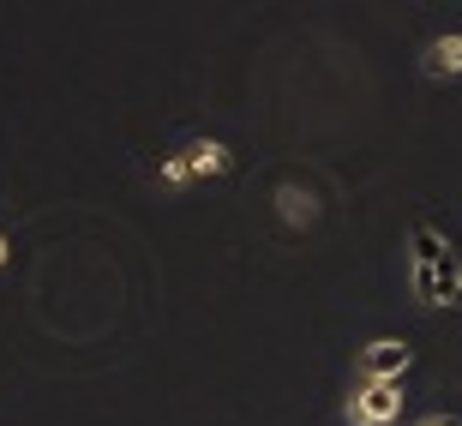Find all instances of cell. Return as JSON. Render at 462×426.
<instances>
[{"mask_svg":"<svg viewBox=\"0 0 462 426\" xmlns=\"http://www.w3.org/2000/svg\"><path fill=\"white\" fill-rule=\"evenodd\" d=\"M409 289L420 307H457L462 301V258L450 246L445 258H409Z\"/></svg>","mask_w":462,"mask_h":426,"instance_id":"obj_1","label":"cell"},{"mask_svg":"<svg viewBox=\"0 0 462 426\" xmlns=\"http://www.w3.org/2000/svg\"><path fill=\"white\" fill-rule=\"evenodd\" d=\"M402 414V384H373V378H360L355 391L343 403V421L348 426H396Z\"/></svg>","mask_w":462,"mask_h":426,"instance_id":"obj_2","label":"cell"},{"mask_svg":"<svg viewBox=\"0 0 462 426\" xmlns=\"http://www.w3.org/2000/svg\"><path fill=\"white\" fill-rule=\"evenodd\" d=\"M409 366H414V348L396 337H373L360 348V378H373V384H402Z\"/></svg>","mask_w":462,"mask_h":426,"instance_id":"obj_3","label":"cell"},{"mask_svg":"<svg viewBox=\"0 0 462 426\" xmlns=\"http://www.w3.org/2000/svg\"><path fill=\"white\" fill-rule=\"evenodd\" d=\"M420 72L427 79H462V31L432 36L427 49H420Z\"/></svg>","mask_w":462,"mask_h":426,"instance_id":"obj_4","label":"cell"},{"mask_svg":"<svg viewBox=\"0 0 462 426\" xmlns=\"http://www.w3.org/2000/svg\"><path fill=\"white\" fill-rule=\"evenodd\" d=\"M180 156L192 162V181H199V174H205V181H223V174L235 169V151H228L223 138H192Z\"/></svg>","mask_w":462,"mask_h":426,"instance_id":"obj_5","label":"cell"},{"mask_svg":"<svg viewBox=\"0 0 462 426\" xmlns=\"http://www.w3.org/2000/svg\"><path fill=\"white\" fill-rule=\"evenodd\" d=\"M162 187H174V192H180V187H192V162H187L180 151H174V156H162Z\"/></svg>","mask_w":462,"mask_h":426,"instance_id":"obj_6","label":"cell"},{"mask_svg":"<svg viewBox=\"0 0 462 426\" xmlns=\"http://www.w3.org/2000/svg\"><path fill=\"white\" fill-rule=\"evenodd\" d=\"M409 426H457L450 414H420V421H409Z\"/></svg>","mask_w":462,"mask_h":426,"instance_id":"obj_7","label":"cell"},{"mask_svg":"<svg viewBox=\"0 0 462 426\" xmlns=\"http://www.w3.org/2000/svg\"><path fill=\"white\" fill-rule=\"evenodd\" d=\"M0 264H6V235H0Z\"/></svg>","mask_w":462,"mask_h":426,"instance_id":"obj_8","label":"cell"}]
</instances>
